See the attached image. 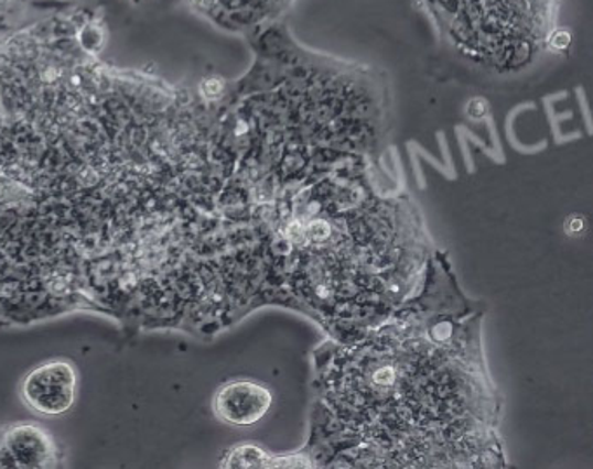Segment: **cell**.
Instances as JSON below:
<instances>
[{"instance_id": "7a4b0ae2", "label": "cell", "mask_w": 593, "mask_h": 469, "mask_svg": "<svg viewBox=\"0 0 593 469\" xmlns=\"http://www.w3.org/2000/svg\"><path fill=\"white\" fill-rule=\"evenodd\" d=\"M56 461V447L46 429L17 424L0 429V468L39 469Z\"/></svg>"}, {"instance_id": "9c48e42d", "label": "cell", "mask_w": 593, "mask_h": 469, "mask_svg": "<svg viewBox=\"0 0 593 469\" xmlns=\"http://www.w3.org/2000/svg\"><path fill=\"white\" fill-rule=\"evenodd\" d=\"M571 225H573L574 231L581 230V228H583V221H581L580 218H574L573 221H571Z\"/></svg>"}, {"instance_id": "5b68a950", "label": "cell", "mask_w": 593, "mask_h": 469, "mask_svg": "<svg viewBox=\"0 0 593 469\" xmlns=\"http://www.w3.org/2000/svg\"><path fill=\"white\" fill-rule=\"evenodd\" d=\"M548 44H550L553 51L562 53V51H568L569 46L573 44V37H571V33L568 30H556L550 35V39H548Z\"/></svg>"}, {"instance_id": "277c9868", "label": "cell", "mask_w": 593, "mask_h": 469, "mask_svg": "<svg viewBox=\"0 0 593 469\" xmlns=\"http://www.w3.org/2000/svg\"><path fill=\"white\" fill-rule=\"evenodd\" d=\"M267 461L263 450L252 447V445H242L228 454L223 466L225 468H265Z\"/></svg>"}, {"instance_id": "3957f363", "label": "cell", "mask_w": 593, "mask_h": 469, "mask_svg": "<svg viewBox=\"0 0 593 469\" xmlns=\"http://www.w3.org/2000/svg\"><path fill=\"white\" fill-rule=\"evenodd\" d=\"M272 393L251 381H234L219 388L213 408L216 416L234 426H249L263 419L272 405Z\"/></svg>"}, {"instance_id": "8992f818", "label": "cell", "mask_w": 593, "mask_h": 469, "mask_svg": "<svg viewBox=\"0 0 593 469\" xmlns=\"http://www.w3.org/2000/svg\"><path fill=\"white\" fill-rule=\"evenodd\" d=\"M489 113V103L484 98H474L466 105V116L470 119L483 120Z\"/></svg>"}, {"instance_id": "52a82bcc", "label": "cell", "mask_w": 593, "mask_h": 469, "mask_svg": "<svg viewBox=\"0 0 593 469\" xmlns=\"http://www.w3.org/2000/svg\"><path fill=\"white\" fill-rule=\"evenodd\" d=\"M206 95L209 96V98H216V96L223 91L222 80H219V78H209L206 83Z\"/></svg>"}, {"instance_id": "ba28073f", "label": "cell", "mask_w": 593, "mask_h": 469, "mask_svg": "<svg viewBox=\"0 0 593 469\" xmlns=\"http://www.w3.org/2000/svg\"><path fill=\"white\" fill-rule=\"evenodd\" d=\"M375 381L379 384L391 383L393 381V374H391L390 369H387V371L384 369V371L376 372Z\"/></svg>"}, {"instance_id": "6da1fadb", "label": "cell", "mask_w": 593, "mask_h": 469, "mask_svg": "<svg viewBox=\"0 0 593 469\" xmlns=\"http://www.w3.org/2000/svg\"><path fill=\"white\" fill-rule=\"evenodd\" d=\"M77 390L74 367L63 360H51L35 367L21 384V396L33 411L44 416H60L71 411Z\"/></svg>"}]
</instances>
